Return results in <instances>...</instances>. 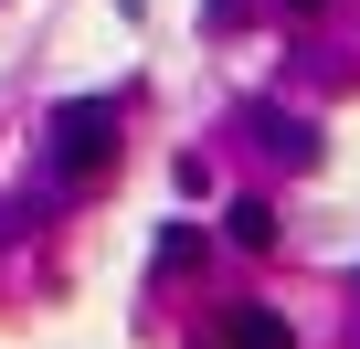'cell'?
<instances>
[{
  "instance_id": "cell-1",
  "label": "cell",
  "mask_w": 360,
  "mask_h": 349,
  "mask_svg": "<svg viewBox=\"0 0 360 349\" xmlns=\"http://www.w3.org/2000/svg\"><path fill=\"white\" fill-rule=\"evenodd\" d=\"M53 159L75 169V180H106L117 169V106L96 96V106H53Z\"/></svg>"
},
{
  "instance_id": "cell-2",
  "label": "cell",
  "mask_w": 360,
  "mask_h": 349,
  "mask_svg": "<svg viewBox=\"0 0 360 349\" xmlns=\"http://www.w3.org/2000/svg\"><path fill=\"white\" fill-rule=\"evenodd\" d=\"M223 349H297V338H286L276 307H233V317H223Z\"/></svg>"
},
{
  "instance_id": "cell-3",
  "label": "cell",
  "mask_w": 360,
  "mask_h": 349,
  "mask_svg": "<svg viewBox=\"0 0 360 349\" xmlns=\"http://www.w3.org/2000/svg\"><path fill=\"white\" fill-rule=\"evenodd\" d=\"M223 233H233V244H255V254H265V244H276V212H265V202H233V212H223Z\"/></svg>"
}]
</instances>
